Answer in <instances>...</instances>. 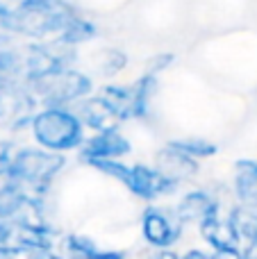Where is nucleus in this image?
Masks as SVG:
<instances>
[{"label":"nucleus","instance_id":"1","mask_svg":"<svg viewBox=\"0 0 257 259\" xmlns=\"http://www.w3.org/2000/svg\"><path fill=\"white\" fill-rule=\"evenodd\" d=\"M23 87L34 103H41L46 107H66V105H75L77 100L87 98V94L91 91V80L84 73L68 66L25 80Z\"/></svg>","mask_w":257,"mask_h":259},{"label":"nucleus","instance_id":"2","mask_svg":"<svg viewBox=\"0 0 257 259\" xmlns=\"http://www.w3.org/2000/svg\"><path fill=\"white\" fill-rule=\"evenodd\" d=\"M62 166H64V157L57 155V152L23 148V150H16L9 168L18 178V182L23 184L27 196L41 198L48 191L55 175L62 170Z\"/></svg>","mask_w":257,"mask_h":259},{"label":"nucleus","instance_id":"3","mask_svg":"<svg viewBox=\"0 0 257 259\" xmlns=\"http://www.w3.org/2000/svg\"><path fill=\"white\" fill-rule=\"evenodd\" d=\"M34 139L50 152H62L82 143V123L71 109L46 107L32 118Z\"/></svg>","mask_w":257,"mask_h":259},{"label":"nucleus","instance_id":"4","mask_svg":"<svg viewBox=\"0 0 257 259\" xmlns=\"http://www.w3.org/2000/svg\"><path fill=\"white\" fill-rule=\"evenodd\" d=\"M91 166H96L98 170L116 178L118 182H123L135 196L153 200L157 196L171 193L176 189V184L171 180H166L157 168H148V166H125L116 159H103V161H91Z\"/></svg>","mask_w":257,"mask_h":259},{"label":"nucleus","instance_id":"5","mask_svg":"<svg viewBox=\"0 0 257 259\" xmlns=\"http://www.w3.org/2000/svg\"><path fill=\"white\" fill-rule=\"evenodd\" d=\"M155 89H157L155 75L153 73H146L144 77H139L130 87H105L100 96L107 100L109 107L123 121V118L144 116L146 109H148V100L155 94Z\"/></svg>","mask_w":257,"mask_h":259},{"label":"nucleus","instance_id":"6","mask_svg":"<svg viewBox=\"0 0 257 259\" xmlns=\"http://www.w3.org/2000/svg\"><path fill=\"white\" fill-rule=\"evenodd\" d=\"M141 230H144V237L150 246L157 248H166L171 243H176L182 234V221L178 216H171L168 211L162 209H150L144 211V219H141Z\"/></svg>","mask_w":257,"mask_h":259},{"label":"nucleus","instance_id":"7","mask_svg":"<svg viewBox=\"0 0 257 259\" xmlns=\"http://www.w3.org/2000/svg\"><path fill=\"white\" fill-rule=\"evenodd\" d=\"M73 112V109H71ZM75 114L77 118H80L82 125L96 130V132H107V130H116V123L121 121V118L116 116V112H114L112 107H109V103L103 98V96H98V98H82L75 103Z\"/></svg>","mask_w":257,"mask_h":259},{"label":"nucleus","instance_id":"8","mask_svg":"<svg viewBox=\"0 0 257 259\" xmlns=\"http://www.w3.org/2000/svg\"><path fill=\"white\" fill-rule=\"evenodd\" d=\"M130 152V143L118 130L98 132L94 139L84 143L82 148V159L84 161H103V159H118V157Z\"/></svg>","mask_w":257,"mask_h":259},{"label":"nucleus","instance_id":"9","mask_svg":"<svg viewBox=\"0 0 257 259\" xmlns=\"http://www.w3.org/2000/svg\"><path fill=\"white\" fill-rule=\"evenodd\" d=\"M157 170L166 180H171L173 184H178V182H182V180L194 178L196 170H198V164H196V159H191L189 155L180 152L178 148H173L171 143H168L157 155Z\"/></svg>","mask_w":257,"mask_h":259},{"label":"nucleus","instance_id":"10","mask_svg":"<svg viewBox=\"0 0 257 259\" xmlns=\"http://www.w3.org/2000/svg\"><path fill=\"white\" fill-rule=\"evenodd\" d=\"M25 198V189L12 173V168H0V221H12Z\"/></svg>","mask_w":257,"mask_h":259},{"label":"nucleus","instance_id":"11","mask_svg":"<svg viewBox=\"0 0 257 259\" xmlns=\"http://www.w3.org/2000/svg\"><path fill=\"white\" fill-rule=\"evenodd\" d=\"M214 214H219V205L207 191L187 193L176 209V216L182 223L185 221H198V223H203L205 219H209Z\"/></svg>","mask_w":257,"mask_h":259},{"label":"nucleus","instance_id":"12","mask_svg":"<svg viewBox=\"0 0 257 259\" xmlns=\"http://www.w3.org/2000/svg\"><path fill=\"white\" fill-rule=\"evenodd\" d=\"M200 234H203L205 241H207L209 246H214L217 250H230V248H237V243H239V237H237L235 228L230 225V221L223 223V221L219 219V214L209 216V219H205L203 223H200Z\"/></svg>","mask_w":257,"mask_h":259},{"label":"nucleus","instance_id":"13","mask_svg":"<svg viewBox=\"0 0 257 259\" xmlns=\"http://www.w3.org/2000/svg\"><path fill=\"white\" fill-rule=\"evenodd\" d=\"M235 191L246 207H257V161L241 159L235 166Z\"/></svg>","mask_w":257,"mask_h":259},{"label":"nucleus","instance_id":"14","mask_svg":"<svg viewBox=\"0 0 257 259\" xmlns=\"http://www.w3.org/2000/svg\"><path fill=\"white\" fill-rule=\"evenodd\" d=\"M66 250L71 252L75 259H125L123 252L103 250V248H98L91 239L77 237V234H73V237L66 239Z\"/></svg>","mask_w":257,"mask_h":259},{"label":"nucleus","instance_id":"15","mask_svg":"<svg viewBox=\"0 0 257 259\" xmlns=\"http://www.w3.org/2000/svg\"><path fill=\"white\" fill-rule=\"evenodd\" d=\"M230 225L235 228L237 237L257 241V211L253 207H237L230 211Z\"/></svg>","mask_w":257,"mask_h":259},{"label":"nucleus","instance_id":"16","mask_svg":"<svg viewBox=\"0 0 257 259\" xmlns=\"http://www.w3.org/2000/svg\"><path fill=\"white\" fill-rule=\"evenodd\" d=\"M173 148H178L180 152L189 155L191 159H198V157H212L217 152V146L205 139H180V141H171Z\"/></svg>","mask_w":257,"mask_h":259},{"label":"nucleus","instance_id":"17","mask_svg":"<svg viewBox=\"0 0 257 259\" xmlns=\"http://www.w3.org/2000/svg\"><path fill=\"white\" fill-rule=\"evenodd\" d=\"M125 55L121 53V50H103V55H100V71L105 73V75H114V73H118L123 66H125Z\"/></svg>","mask_w":257,"mask_h":259},{"label":"nucleus","instance_id":"18","mask_svg":"<svg viewBox=\"0 0 257 259\" xmlns=\"http://www.w3.org/2000/svg\"><path fill=\"white\" fill-rule=\"evenodd\" d=\"M34 248L25 246H14V243H5L0 246V259H34Z\"/></svg>","mask_w":257,"mask_h":259},{"label":"nucleus","instance_id":"19","mask_svg":"<svg viewBox=\"0 0 257 259\" xmlns=\"http://www.w3.org/2000/svg\"><path fill=\"white\" fill-rule=\"evenodd\" d=\"M212 259H246V257L237 248H230V250H217Z\"/></svg>","mask_w":257,"mask_h":259},{"label":"nucleus","instance_id":"20","mask_svg":"<svg viewBox=\"0 0 257 259\" xmlns=\"http://www.w3.org/2000/svg\"><path fill=\"white\" fill-rule=\"evenodd\" d=\"M9 234H12V228H9L5 221H0V246L9 243Z\"/></svg>","mask_w":257,"mask_h":259},{"label":"nucleus","instance_id":"21","mask_svg":"<svg viewBox=\"0 0 257 259\" xmlns=\"http://www.w3.org/2000/svg\"><path fill=\"white\" fill-rule=\"evenodd\" d=\"M146 259H180V257H178L176 252H171V250H164V248H162V250H157V252H155V255H150V257H146Z\"/></svg>","mask_w":257,"mask_h":259},{"label":"nucleus","instance_id":"22","mask_svg":"<svg viewBox=\"0 0 257 259\" xmlns=\"http://www.w3.org/2000/svg\"><path fill=\"white\" fill-rule=\"evenodd\" d=\"M182 259H212V257H207L205 252H200V250H189Z\"/></svg>","mask_w":257,"mask_h":259},{"label":"nucleus","instance_id":"23","mask_svg":"<svg viewBox=\"0 0 257 259\" xmlns=\"http://www.w3.org/2000/svg\"><path fill=\"white\" fill-rule=\"evenodd\" d=\"M244 257H246V259H257V241L250 243V246H248V250L244 252Z\"/></svg>","mask_w":257,"mask_h":259}]
</instances>
